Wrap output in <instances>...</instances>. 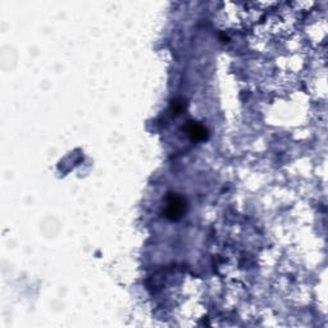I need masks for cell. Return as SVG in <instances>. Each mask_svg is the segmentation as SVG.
Wrapping results in <instances>:
<instances>
[{
  "label": "cell",
  "mask_w": 328,
  "mask_h": 328,
  "mask_svg": "<svg viewBox=\"0 0 328 328\" xmlns=\"http://www.w3.org/2000/svg\"><path fill=\"white\" fill-rule=\"evenodd\" d=\"M187 132L193 140H204L206 137V130L204 126L196 122H189L187 125Z\"/></svg>",
  "instance_id": "7a4b0ae2"
},
{
  "label": "cell",
  "mask_w": 328,
  "mask_h": 328,
  "mask_svg": "<svg viewBox=\"0 0 328 328\" xmlns=\"http://www.w3.org/2000/svg\"><path fill=\"white\" fill-rule=\"evenodd\" d=\"M185 210V203L181 198L178 196H169L167 200V208H166V217L169 220H178Z\"/></svg>",
  "instance_id": "6da1fadb"
}]
</instances>
